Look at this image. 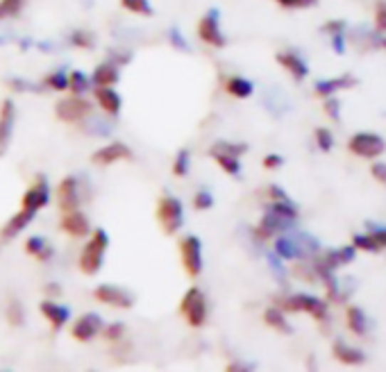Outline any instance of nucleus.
I'll list each match as a JSON object with an SVG mask.
<instances>
[{"label": "nucleus", "mask_w": 386, "mask_h": 372, "mask_svg": "<svg viewBox=\"0 0 386 372\" xmlns=\"http://www.w3.org/2000/svg\"><path fill=\"white\" fill-rule=\"evenodd\" d=\"M91 80V87H114L118 82V68L112 62H103L95 66Z\"/></svg>", "instance_id": "23"}, {"label": "nucleus", "mask_w": 386, "mask_h": 372, "mask_svg": "<svg viewBox=\"0 0 386 372\" xmlns=\"http://www.w3.org/2000/svg\"><path fill=\"white\" fill-rule=\"evenodd\" d=\"M95 100L103 107V112L107 116H118L120 107H123V100L120 95L114 91V87H95Z\"/></svg>", "instance_id": "19"}, {"label": "nucleus", "mask_w": 386, "mask_h": 372, "mask_svg": "<svg viewBox=\"0 0 386 372\" xmlns=\"http://www.w3.org/2000/svg\"><path fill=\"white\" fill-rule=\"evenodd\" d=\"M264 320H266V325H271L273 329L277 331H282V334H293V327L288 325V320L286 316L282 314L280 309H266V314H264Z\"/></svg>", "instance_id": "30"}, {"label": "nucleus", "mask_w": 386, "mask_h": 372, "mask_svg": "<svg viewBox=\"0 0 386 372\" xmlns=\"http://www.w3.org/2000/svg\"><path fill=\"white\" fill-rule=\"evenodd\" d=\"M68 89H73L75 95H84L91 89V80L84 75L82 70H73V73L68 75Z\"/></svg>", "instance_id": "32"}, {"label": "nucleus", "mask_w": 386, "mask_h": 372, "mask_svg": "<svg viewBox=\"0 0 386 372\" xmlns=\"http://www.w3.org/2000/svg\"><path fill=\"white\" fill-rule=\"evenodd\" d=\"M282 307L286 311H307V314H311L313 318H328V304L323 302L320 297L316 295H309V293H296V295H288Z\"/></svg>", "instance_id": "8"}, {"label": "nucleus", "mask_w": 386, "mask_h": 372, "mask_svg": "<svg viewBox=\"0 0 386 372\" xmlns=\"http://www.w3.org/2000/svg\"><path fill=\"white\" fill-rule=\"evenodd\" d=\"M46 87H51L53 91H66L68 89V75L62 70H55L46 78Z\"/></svg>", "instance_id": "37"}, {"label": "nucleus", "mask_w": 386, "mask_h": 372, "mask_svg": "<svg viewBox=\"0 0 386 372\" xmlns=\"http://www.w3.org/2000/svg\"><path fill=\"white\" fill-rule=\"evenodd\" d=\"M325 112H328V116L332 118V121H339L341 118V102L339 98H328V102H325Z\"/></svg>", "instance_id": "44"}, {"label": "nucleus", "mask_w": 386, "mask_h": 372, "mask_svg": "<svg viewBox=\"0 0 386 372\" xmlns=\"http://www.w3.org/2000/svg\"><path fill=\"white\" fill-rule=\"evenodd\" d=\"M57 202L62 211H71L80 207V186L75 177H64L57 186Z\"/></svg>", "instance_id": "16"}, {"label": "nucleus", "mask_w": 386, "mask_h": 372, "mask_svg": "<svg viewBox=\"0 0 386 372\" xmlns=\"http://www.w3.org/2000/svg\"><path fill=\"white\" fill-rule=\"evenodd\" d=\"M39 309H41L43 318L51 322L53 331H59V329H62L66 322H68L71 311H68L64 304H57V302H53V299H43Z\"/></svg>", "instance_id": "18"}, {"label": "nucleus", "mask_w": 386, "mask_h": 372, "mask_svg": "<svg viewBox=\"0 0 386 372\" xmlns=\"http://www.w3.org/2000/svg\"><path fill=\"white\" fill-rule=\"evenodd\" d=\"M332 51L336 55H343L345 53V32H334L332 34Z\"/></svg>", "instance_id": "45"}, {"label": "nucleus", "mask_w": 386, "mask_h": 372, "mask_svg": "<svg viewBox=\"0 0 386 372\" xmlns=\"http://www.w3.org/2000/svg\"><path fill=\"white\" fill-rule=\"evenodd\" d=\"M189 152L187 150H179L177 152V157H175V161H173V175L175 177H184L187 173H189Z\"/></svg>", "instance_id": "38"}, {"label": "nucleus", "mask_w": 386, "mask_h": 372, "mask_svg": "<svg viewBox=\"0 0 386 372\" xmlns=\"http://www.w3.org/2000/svg\"><path fill=\"white\" fill-rule=\"evenodd\" d=\"M100 329H103V320L98 314H84L75 320V325L71 327V336L80 343H87L93 336H98Z\"/></svg>", "instance_id": "14"}, {"label": "nucleus", "mask_w": 386, "mask_h": 372, "mask_svg": "<svg viewBox=\"0 0 386 372\" xmlns=\"http://www.w3.org/2000/svg\"><path fill=\"white\" fill-rule=\"evenodd\" d=\"M282 7H288V9H293V7H311V5H316V0H277Z\"/></svg>", "instance_id": "46"}, {"label": "nucleus", "mask_w": 386, "mask_h": 372, "mask_svg": "<svg viewBox=\"0 0 386 372\" xmlns=\"http://www.w3.org/2000/svg\"><path fill=\"white\" fill-rule=\"evenodd\" d=\"M225 89H227V93H230V95H234V98L246 100V98H250V95H252V91H255V84H252L248 78L234 75V78L227 80Z\"/></svg>", "instance_id": "26"}, {"label": "nucleus", "mask_w": 386, "mask_h": 372, "mask_svg": "<svg viewBox=\"0 0 386 372\" xmlns=\"http://www.w3.org/2000/svg\"><path fill=\"white\" fill-rule=\"evenodd\" d=\"M296 220H298V207L291 200H273L261 216L257 234L259 238H268L273 234L288 232L296 227Z\"/></svg>", "instance_id": "1"}, {"label": "nucleus", "mask_w": 386, "mask_h": 372, "mask_svg": "<svg viewBox=\"0 0 386 372\" xmlns=\"http://www.w3.org/2000/svg\"><path fill=\"white\" fill-rule=\"evenodd\" d=\"M193 207L196 209H212L214 207V196L207 188H200L196 196H193Z\"/></svg>", "instance_id": "40"}, {"label": "nucleus", "mask_w": 386, "mask_h": 372, "mask_svg": "<svg viewBox=\"0 0 386 372\" xmlns=\"http://www.w3.org/2000/svg\"><path fill=\"white\" fill-rule=\"evenodd\" d=\"M7 322L11 327H21L26 322V311H23L21 302H16V299H11L7 307Z\"/></svg>", "instance_id": "34"}, {"label": "nucleus", "mask_w": 386, "mask_h": 372, "mask_svg": "<svg viewBox=\"0 0 386 372\" xmlns=\"http://www.w3.org/2000/svg\"><path fill=\"white\" fill-rule=\"evenodd\" d=\"M125 159H132V148L120 141L107 143V146H103L100 150H95L91 154V161L98 166H112L116 161H125Z\"/></svg>", "instance_id": "13"}, {"label": "nucleus", "mask_w": 386, "mask_h": 372, "mask_svg": "<svg viewBox=\"0 0 386 372\" xmlns=\"http://www.w3.org/2000/svg\"><path fill=\"white\" fill-rule=\"evenodd\" d=\"M334 356L339 358L341 363H345V366H361L366 361V354L361 352V350H357V347H353V345H348L345 341H334Z\"/></svg>", "instance_id": "21"}, {"label": "nucleus", "mask_w": 386, "mask_h": 372, "mask_svg": "<svg viewBox=\"0 0 386 372\" xmlns=\"http://www.w3.org/2000/svg\"><path fill=\"white\" fill-rule=\"evenodd\" d=\"M350 152L359 154V157H380L386 150V141L375 134V132H357L348 143Z\"/></svg>", "instance_id": "7"}, {"label": "nucleus", "mask_w": 386, "mask_h": 372, "mask_svg": "<svg viewBox=\"0 0 386 372\" xmlns=\"http://www.w3.org/2000/svg\"><path fill=\"white\" fill-rule=\"evenodd\" d=\"M48 202H51V191H48V184L46 179L39 177L37 184H32L26 193L21 198V209L26 211H32V213H39L43 207H48Z\"/></svg>", "instance_id": "12"}, {"label": "nucleus", "mask_w": 386, "mask_h": 372, "mask_svg": "<svg viewBox=\"0 0 386 372\" xmlns=\"http://www.w3.org/2000/svg\"><path fill=\"white\" fill-rule=\"evenodd\" d=\"M277 62H280L296 80H305L309 75L307 62L300 55H296V53H280V55H277Z\"/></svg>", "instance_id": "22"}, {"label": "nucleus", "mask_w": 386, "mask_h": 372, "mask_svg": "<svg viewBox=\"0 0 386 372\" xmlns=\"http://www.w3.org/2000/svg\"><path fill=\"white\" fill-rule=\"evenodd\" d=\"M93 297L98 299V302L107 304V307H114V309H130L135 304V297H132L130 291L120 289V286H114V284H100L93 289Z\"/></svg>", "instance_id": "10"}, {"label": "nucleus", "mask_w": 386, "mask_h": 372, "mask_svg": "<svg viewBox=\"0 0 386 372\" xmlns=\"http://www.w3.org/2000/svg\"><path fill=\"white\" fill-rule=\"evenodd\" d=\"M212 157L216 159V164H219L227 175H239L241 173V161H239L236 154H230V152L219 150V148H212Z\"/></svg>", "instance_id": "28"}, {"label": "nucleus", "mask_w": 386, "mask_h": 372, "mask_svg": "<svg viewBox=\"0 0 386 372\" xmlns=\"http://www.w3.org/2000/svg\"><path fill=\"white\" fill-rule=\"evenodd\" d=\"M348 325H350V329H353L357 336H366L370 331V318L366 316L364 309L350 307V311H348Z\"/></svg>", "instance_id": "25"}, {"label": "nucleus", "mask_w": 386, "mask_h": 372, "mask_svg": "<svg viewBox=\"0 0 386 372\" xmlns=\"http://www.w3.org/2000/svg\"><path fill=\"white\" fill-rule=\"evenodd\" d=\"M357 248L355 245H345V248H336V250H330L328 255H325V259H320L325 266L330 268H339V266H345V263H353L355 261V252Z\"/></svg>", "instance_id": "24"}, {"label": "nucleus", "mask_w": 386, "mask_h": 372, "mask_svg": "<svg viewBox=\"0 0 386 372\" xmlns=\"http://www.w3.org/2000/svg\"><path fill=\"white\" fill-rule=\"evenodd\" d=\"M125 325L123 322H112V325H107L105 327V339L107 341H120L125 336Z\"/></svg>", "instance_id": "42"}, {"label": "nucleus", "mask_w": 386, "mask_h": 372, "mask_svg": "<svg viewBox=\"0 0 386 372\" xmlns=\"http://www.w3.org/2000/svg\"><path fill=\"white\" fill-rule=\"evenodd\" d=\"M353 245H355L357 250H366V252H380V250H382L380 243H377L370 234H355V236H353Z\"/></svg>", "instance_id": "36"}, {"label": "nucleus", "mask_w": 386, "mask_h": 372, "mask_svg": "<svg viewBox=\"0 0 386 372\" xmlns=\"http://www.w3.org/2000/svg\"><path fill=\"white\" fill-rule=\"evenodd\" d=\"M157 220H160L164 234L173 236L184 225V207L175 196H162L157 202Z\"/></svg>", "instance_id": "3"}, {"label": "nucleus", "mask_w": 386, "mask_h": 372, "mask_svg": "<svg viewBox=\"0 0 386 372\" xmlns=\"http://www.w3.org/2000/svg\"><path fill=\"white\" fill-rule=\"evenodd\" d=\"M71 41L78 48H93V34L87 32V30H75L71 34Z\"/></svg>", "instance_id": "41"}, {"label": "nucleus", "mask_w": 386, "mask_h": 372, "mask_svg": "<svg viewBox=\"0 0 386 372\" xmlns=\"http://www.w3.org/2000/svg\"><path fill=\"white\" fill-rule=\"evenodd\" d=\"M179 259L189 277H198L202 272V241L198 236L189 234L179 241Z\"/></svg>", "instance_id": "6"}, {"label": "nucleus", "mask_w": 386, "mask_h": 372, "mask_svg": "<svg viewBox=\"0 0 386 372\" xmlns=\"http://www.w3.org/2000/svg\"><path fill=\"white\" fill-rule=\"evenodd\" d=\"M198 37L212 48H223L225 46V34L221 32L219 9H209L207 14L198 21Z\"/></svg>", "instance_id": "9"}, {"label": "nucleus", "mask_w": 386, "mask_h": 372, "mask_svg": "<svg viewBox=\"0 0 386 372\" xmlns=\"http://www.w3.org/2000/svg\"><path fill=\"white\" fill-rule=\"evenodd\" d=\"M23 3H26V0H0V21L19 16L23 9Z\"/></svg>", "instance_id": "35"}, {"label": "nucleus", "mask_w": 386, "mask_h": 372, "mask_svg": "<svg viewBox=\"0 0 386 372\" xmlns=\"http://www.w3.org/2000/svg\"><path fill=\"white\" fill-rule=\"evenodd\" d=\"M34 216L37 213H32V211H26V209H19V213H14L11 218L7 220V225L3 227V232H0V238H5V241H9V238H14L19 236L26 227L34 220Z\"/></svg>", "instance_id": "20"}, {"label": "nucleus", "mask_w": 386, "mask_h": 372, "mask_svg": "<svg viewBox=\"0 0 386 372\" xmlns=\"http://www.w3.org/2000/svg\"><path fill=\"white\" fill-rule=\"evenodd\" d=\"M268 261H271V268L273 272L277 275L280 280H284V266H282V259L277 257V255H268Z\"/></svg>", "instance_id": "48"}, {"label": "nucleus", "mask_w": 386, "mask_h": 372, "mask_svg": "<svg viewBox=\"0 0 386 372\" xmlns=\"http://www.w3.org/2000/svg\"><path fill=\"white\" fill-rule=\"evenodd\" d=\"M120 5H123L127 11H132V14L152 16V5H150V0H120Z\"/></svg>", "instance_id": "33"}, {"label": "nucleus", "mask_w": 386, "mask_h": 372, "mask_svg": "<svg viewBox=\"0 0 386 372\" xmlns=\"http://www.w3.org/2000/svg\"><path fill=\"white\" fill-rule=\"evenodd\" d=\"M293 238H296V243H298V248H300V257H313V255H316V252L320 250V241H318V238L307 234V232L296 234Z\"/></svg>", "instance_id": "31"}, {"label": "nucleus", "mask_w": 386, "mask_h": 372, "mask_svg": "<svg viewBox=\"0 0 386 372\" xmlns=\"http://www.w3.org/2000/svg\"><path fill=\"white\" fill-rule=\"evenodd\" d=\"M368 225V234L380 243V248H386V225L380 223H366Z\"/></svg>", "instance_id": "43"}, {"label": "nucleus", "mask_w": 386, "mask_h": 372, "mask_svg": "<svg viewBox=\"0 0 386 372\" xmlns=\"http://www.w3.org/2000/svg\"><path fill=\"white\" fill-rule=\"evenodd\" d=\"M179 314H182L189 325L196 329L207 322V297H204V293L198 289V286H191V289L182 295Z\"/></svg>", "instance_id": "4"}, {"label": "nucleus", "mask_w": 386, "mask_h": 372, "mask_svg": "<svg viewBox=\"0 0 386 372\" xmlns=\"http://www.w3.org/2000/svg\"><path fill=\"white\" fill-rule=\"evenodd\" d=\"M107 248H110V236H107V232L103 227L93 230V236L89 238V243L84 245L82 255H80V270L87 275V277H93V275L100 272Z\"/></svg>", "instance_id": "2"}, {"label": "nucleus", "mask_w": 386, "mask_h": 372, "mask_svg": "<svg viewBox=\"0 0 386 372\" xmlns=\"http://www.w3.org/2000/svg\"><path fill=\"white\" fill-rule=\"evenodd\" d=\"M382 46H384V48H386V39H382Z\"/></svg>", "instance_id": "54"}, {"label": "nucleus", "mask_w": 386, "mask_h": 372, "mask_svg": "<svg viewBox=\"0 0 386 372\" xmlns=\"http://www.w3.org/2000/svg\"><path fill=\"white\" fill-rule=\"evenodd\" d=\"M370 171H372V177H375L377 182H382V184L386 186V164H384V161H380V164L372 166Z\"/></svg>", "instance_id": "49"}, {"label": "nucleus", "mask_w": 386, "mask_h": 372, "mask_svg": "<svg viewBox=\"0 0 386 372\" xmlns=\"http://www.w3.org/2000/svg\"><path fill=\"white\" fill-rule=\"evenodd\" d=\"M14 125H16V105L14 100H3L0 105V157L7 152L11 137H14Z\"/></svg>", "instance_id": "11"}, {"label": "nucleus", "mask_w": 386, "mask_h": 372, "mask_svg": "<svg viewBox=\"0 0 386 372\" xmlns=\"http://www.w3.org/2000/svg\"><path fill=\"white\" fill-rule=\"evenodd\" d=\"M275 255L280 257L282 261H293L300 259V248L296 243L293 236H280L275 241Z\"/></svg>", "instance_id": "27"}, {"label": "nucleus", "mask_w": 386, "mask_h": 372, "mask_svg": "<svg viewBox=\"0 0 386 372\" xmlns=\"http://www.w3.org/2000/svg\"><path fill=\"white\" fill-rule=\"evenodd\" d=\"M377 28L386 30V7H380V11H377Z\"/></svg>", "instance_id": "53"}, {"label": "nucleus", "mask_w": 386, "mask_h": 372, "mask_svg": "<svg viewBox=\"0 0 386 372\" xmlns=\"http://www.w3.org/2000/svg\"><path fill=\"white\" fill-rule=\"evenodd\" d=\"M357 84V78L353 75H341V78H330V80H318L313 84V91H316L320 98H330L336 91H343V89H353Z\"/></svg>", "instance_id": "17"}, {"label": "nucleus", "mask_w": 386, "mask_h": 372, "mask_svg": "<svg viewBox=\"0 0 386 372\" xmlns=\"http://www.w3.org/2000/svg\"><path fill=\"white\" fill-rule=\"evenodd\" d=\"M26 252L32 257H37L39 261H48L53 257V248L48 245L41 236H30L28 243H26Z\"/></svg>", "instance_id": "29"}, {"label": "nucleus", "mask_w": 386, "mask_h": 372, "mask_svg": "<svg viewBox=\"0 0 386 372\" xmlns=\"http://www.w3.org/2000/svg\"><path fill=\"white\" fill-rule=\"evenodd\" d=\"M271 198L273 200H288V196L284 193L280 186H271Z\"/></svg>", "instance_id": "51"}, {"label": "nucleus", "mask_w": 386, "mask_h": 372, "mask_svg": "<svg viewBox=\"0 0 386 372\" xmlns=\"http://www.w3.org/2000/svg\"><path fill=\"white\" fill-rule=\"evenodd\" d=\"M62 230L73 238H84L91 234V223L80 209H71V211H64Z\"/></svg>", "instance_id": "15"}, {"label": "nucleus", "mask_w": 386, "mask_h": 372, "mask_svg": "<svg viewBox=\"0 0 386 372\" xmlns=\"http://www.w3.org/2000/svg\"><path fill=\"white\" fill-rule=\"evenodd\" d=\"M284 164V157H280V154H266V157H264V166L268 168V171H273V168H280Z\"/></svg>", "instance_id": "47"}, {"label": "nucleus", "mask_w": 386, "mask_h": 372, "mask_svg": "<svg viewBox=\"0 0 386 372\" xmlns=\"http://www.w3.org/2000/svg\"><path fill=\"white\" fill-rule=\"evenodd\" d=\"M325 32H345V21H330L328 26H325Z\"/></svg>", "instance_id": "50"}, {"label": "nucleus", "mask_w": 386, "mask_h": 372, "mask_svg": "<svg viewBox=\"0 0 386 372\" xmlns=\"http://www.w3.org/2000/svg\"><path fill=\"white\" fill-rule=\"evenodd\" d=\"M316 143H318V148L323 152H330L334 148V137H332V132L330 129H325V127H318L316 129Z\"/></svg>", "instance_id": "39"}, {"label": "nucleus", "mask_w": 386, "mask_h": 372, "mask_svg": "<svg viewBox=\"0 0 386 372\" xmlns=\"http://www.w3.org/2000/svg\"><path fill=\"white\" fill-rule=\"evenodd\" d=\"M91 112H93V105L82 98V95H71V98H62L57 105H55V114L59 121L64 123H82L91 118Z\"/></svg>", "instance_id": "5"}, {"label": "nucleus", "mask_w": 386, "mask_h": 372, "mask_svg": "<svg viewBox=\"0 0 386 372\" xmlns=\"http://www.w3.org/2000/svg\"><path fill=\"white\" fill-rule=\"evenodd\" d=\"M171 37H173V41H175V46H177V48H184V51L189 48L184 39H179V32H177V28H173V30H171Z\"/></svg>", "instance_id": "52"}]
</instances>
